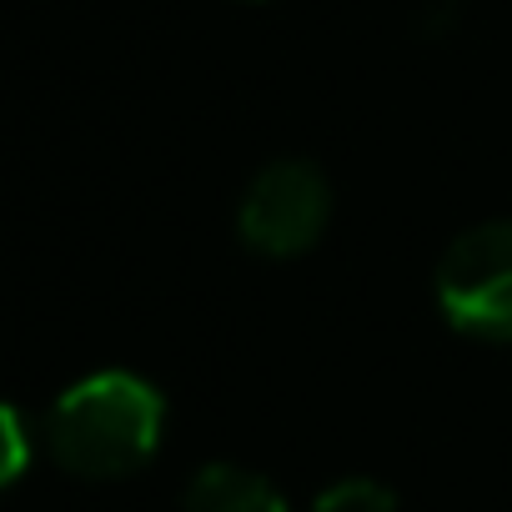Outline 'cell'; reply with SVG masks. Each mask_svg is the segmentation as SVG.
Wrapping results in <instances>:
<instances>
[{"mask_svg":"<svg viewBox=\"0 0 512 512\" xmlns=\"http://www.w3.org/2000/svg\"><path fill=\"white\" fill-rule=\"evenodd\" d=\"M166 402L136 372H91L51 407L46 442L76 477H126L161 447Z\"/></svg>","mask_w":512,"mask_h":512,"instance_id":"cell-1","label":"cell"},{"mask_svg":"<svg viewBox=\"0 0 512 512\" xmlns=\"http://www.w3.org/2000/svg\"><path fill=\"white\" fill-rule=\"evenodd\" d=\"M442 317L482 342H512V221L462 231L437 267Z\"/></svg>","mask_w":512,"mask_h":512,"instance_id":"cell-2","label":"cell"},{"mask_svg":"<svg viewBox=\"0 0 512 512\" xmlns=\"http://www.w3.org/2000/svg\"><path fill=\"white\" fill-rule=\"evenodd\" d=\"M332 216V186L312 161H272L241 196V241L262 256H302Z\"/></svg>","mask_w":512,"mask_h":512,"instance_id":"cell-3","label":"cell"},{"mask_svg":"<svg viewBox=\"0 0 512 512\" xmlns=\"http://www.w3.org/2000/svg\"><path fill=\"white\" fill-rule=\"evenodd\" d=\"M186 512H287V502L267 477L231 467V462H211L191 477Z\"/></svg>","mask_w":512,"mask_h":512,"instance_id":"cell-4","label":"cell"},{"mask_svg":"<svg viewBox=\"0 0 512 512\" xmlns=\"http://www.w3.org/2000/svg\"><path fill=\"white\" fill-rule=\"evenodd\" d=\"M312 512H397V497L372 477H342L312 502Z\"/></svg>","mask_w":512,"mask_h":512,"instance_id":"cell-5","label":"cell"},{"mask_svg":"<svg viewBox=\"0 0 512 512\" xmlns=\"http://www.w3.org/2000/svg\"><path fill=\"white\" fill-rule=\"evenodd\" d=\"M31 467V422L21 407L0 402V487L21 482Z\"/></svg>","mask_w":512,"mask_h":512,"instance_id":"cell-6","label":"cell"}]
</instances>
